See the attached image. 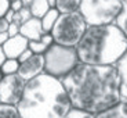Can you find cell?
I'll use <instances>...</instances> for the list:
<instances>
[{"label": "cell", "mask_w": 127, "mask_h": 118, "mask_svg": "<svg viewBox=\"0 0 127 118\" xmlns=\"http://www.w3.org/2000/svg\"><path fill=\"white\" fill-rule=\"evenodd\" d=\"M80 1L82 0H55V8L60 11V14L73 13L79 10Z\"/></svg>", "instance_id": "14"}, {"label": "cell", "mask_w": 127, "mask_h": 118, "mask_svg": "<svg viewBox=\"0 0 127 118\" xmlns=\"http://www.w3.org/2000/svg\"><path fill=\"white\" fill-rule=\"evenodd\" d=\"M50 8L51 7H50L47 0H33L32 4L29 6L32 17H36V18H41Z\"/></svg>", "instance_id": "15"}, {"label": "cell", "mask_w": 127, "mask_h": 118, "mask_svg": "<svg viewBox=\"0 0 127 118\" xmlns=\"http://www.w3.org/2000/svg\"><path fill=\"white\" fill-rule=\"evenodd\" d=\"M8 39V33L7 32H0V46H3V43Z\"/></svg>", "instance_id": "28"}, {"label": "cell", "mask_w": 127, "mask_h": 118, "mask_svg": "<svg viewBox=\"0 0 127 118\" xmlns=\"http://www.w3.org/2000/svg\"><path fill=\"white\" fill-rule=\"evenodd\" d=\"M0 118H22L17 106L0 103Z\"/></svg>", "instance_id": "16"}, {"label": "cell", "mask_w": 127, "mask_h": 118, "mask_svg": "<svg viewBox=\"0 0 127 118\" xmlns=\"http://www.w3.org/2000/svg\"><path fill=\"white\" fill-rule=\"evenodd\" d=\"M32 54H33V53H32V50H31V49L28 47V49H26V50H24L22 53L19 54V57L17 58V60H18L19 63H24V61H25V60H28V58L31 57Z\"/></svg>", "instance_id": "24"}, {"label": "cell", "mask_w": 127, "mask_h": 118, "mask_svg": "<svg viewBox=\"0 0 127 118\" xmlns=\"http://www.w3.org/2000/svg\"><path fill=\"white\" fill-rule=\"evenodd\" d=\"M10 8V0H0V17H4L7 10Z\"/></svg>", "instance_id": "23"}, {"label": "cell", "mask_w": 127, "mask_h": 118, "mask_svg": "<svg viewBox=\"0 0 127 118\" xmlns=\"http://www.w3.org/2000/svg\"><path fill=\"white\" fill-rule=\"evenodd\" d=\"M7 33L8 36H15L19 33V25H17L15 22H10L8 29H7Z\"/></svg>", "instance_id": "22"}, {"label": "cell", "mask_w": 127, "mask_h": 118, "mask_svg": "<svg viewBox=\"0 0 127 118\" xmlns=\"http://www.w3.org/2000/svg\"><path fill=\"white\" fill-rule=\"evenodd\" d=\"M14 13H15L14 10L8 8V10H7V13L4 14V18H6L7 21H8V22H13V18H14Z\"/></svg>", "instance_id": "27"}, {"label": "cell", "mask_w": 127, "mask_h": 118, "mask_svg": "<svg viewBox=\"0 0 127 118\" xmlns=\"http://www.w3.org/2000/svg\"><path fill=\"white\" fill-rule=\"evenodd\" d=\"M41 72H44V57L43 54H36V53H33L24 63H19L18 71H17V74L24 81L32 79L40 75Z\"/></svg>", "instance_id": "8"}, {"label": "cell", "mask_w": 127, "mask_h": 118, "mask_svg": "<svg viewBox=\"0 0 127 118\" xmlns=\"http://www.w3.org/2000/svg\"><path fill=\"white\" fill-rule=\"evenodd\" d=\"M123 0H82L79 11L87 25L115 24L120 14Z\"/></svg>", "instance_id": "6"}, {"label": "cell", "mask_w": 127, "mask_h": 118, "mask_svg": "<svg viewBox=\"0 0 127 118\" xmlns=\"http://www.w3.org/2000/svg\"><path fill=\"white\" fill-rule=\"evenodd\" d=\"M1 78H3V74H1V71H0V79H1Z\"/></svg>", "instance_id": "32"}, {"label": "cell", "mask_w": 127, "mask_h": 118, "mask_svg": "<svg viewBox=\"0 0 127 118\" xmlns=\"http://www.w3.org/2000/svg\"><path fill=\"white\" fill-rule=\"evenodd\" d=\"M8 25H10L8 21H7L4 17H0V32H7Z\"/></svg>", "instance_id": "26"}, {"label": "cell", "mask_w": 127, "mask_h": 118, "mask_svg": "<svg viewBox=\"0 0 127 118\" xmlns=\"http://www.w3.org/2000/svg\"><path fill=\"white\" fill-rule=\"evenodd\" d=\"M21 1H22V6L29 7V6L32 4V1H33V0H21Z\"/></svg>", "instance_id": "30"}, {"label": "cell", "mask_w": 127, "mask_h": 118, "mask_svg": "<svg viewBox=\"0 0 127 118\" xmlns=\"http://www.w3.org/2000/svg\"><path fill=\"white\" fill-rule=\"evenodd\" d=\"M115 24L120 28V31L127 36V0H123V6H122L120 14L118 15Z\"/></svg>", "instance_id": "18"}, {"label": "cell", "mask_w": 127, "mask_h": 118, "mask_svg": "<svg viewBox=\"0 0 127 118\" xmlns=\"http://www.w3.org/2000/svg\"><path fill=\"white\" fill-rule=\"evenodd\" d=\"M86 29H87L86 19L77 10V11H73V13L60 14L53 29L50 31V33L53 35L55 43L75 47Z\"/></svg>", "instance_id": "5"}, {"label": "cell", "mask_w": 127, "mask_h": 118, "mask_svg": "<svg viewBox=\"0 0 127 118\" xmlns=\"http://www.w3.org/2000/svg\"><path fill=\"white\" fill-rule=\"evenodd\" d=\"M48 4H50V7H55V0H47Z\"/></svg>", "instance_id": "31"}, {"label": "cell", "mask_w": 127, "mask_h": 118, "mask_svg": "<svg viewBox=\"0 0 127 118\" xmlns=\"http://www.w3.org/2000/svg\"><path fill=\"white\" fill-rule=\"evenodd\" d=\"M65 118H95V114H91V113H89V111H84V110L72 107Z\"/></svg>", "instance_id": "21"}, {"label": "cell", "mask_w": 127, "mask_h": 118, "mask_svg": "<svg viewBox=\"0 0 127 118\" xmlns=\"http://www.w3.org/2000/svg\"><path fill=\"white\" fill-rule=\"evenodd\" d=\"M17 109L22 118H65L72 104L61 79L41 72L26 81Z\"/></svg>", "instance_id": "2"}, {"label": "cell", "mask_w": 127, "mask_h": 118, "mask_svg": "<svg viewBox=\"0 0 127 118\" xmlns=\"http://www.w3.org/2000/svg\"><path fill=\"white\" fill-rule=\"evenodd\" d=\"M19 33L22 36H25L28 40H37V39H40L41 35L44 33L40 18L32 17L26 22H24L22 25H19Z\"/></svg>", "instance_id": "10"}, {"label": "cell", "mask_w": 127, "mask_h": 118, "mask_svg": "<svg viewBox=\"0 0 127 118\" xmlns=\"http://www.w3.org/2000/svg\"><path fill=\"white\" fill-rule=\"evenodd\" d=\"M10 1H13V0H10Z\"/></svg>", "instance_id": "33"}, {"label": "cell", "mask_w": 127, "mask_h": 118, "mask_svg": "<svg viewBox=\"0 0 127 118\" xmlns=\"http://www.w3.org/2000/svg\"><path fill=\"white\" fill-rule=\"evenodd\" d=\"M4 60H6V54H4V51H3V47L0 46V67L4 63Z\"/></svg>", "instance_id": "29"}, {"label": "cell", "mask_w": 127, "mask_h": 118, "mask_svg": "<svg viewBox=\"0 0 127 118\" xmlns=\"http://www.w3.org/2000/svg\"><path fill=\"white\" fill-rule=\"evenodd\" d=\"M58 15H60V11H58L55 7H51L47 13L40 18L41 26H43L44 33H46V32H50L51 29H53V26H54V24H55V21H57Z\"/></svg>", "instance_id": "13"}, {"label": "cell", "mask_w": 127, "mask_h": 118, "mask_svg": "<svg viewBox=\"0 0 127 118\" xmlns=\"http://www.w3.org/2000/svg\"><path fill=\"white\" fill-rule=\"evenodd\" d=\"M75 47L80 63L116 65L127 51V36L116 24L87 25Z\"/></svg>", "instance_id": "3"}, {"label": "cell", "mask_w": 127, "mask_h": 118, "mask_svg": "<svg viewBox=\"0 0 127 118\" xmlns=\"http://www.w3.org/2000/svg\"><path fill=\"white\" fill-rule=\"evenodd\" d=\"M116 68L120 75V90L122 96L127 97V51L123 54V57L116 63Z\"/></svg>", "instance_id": "12"}, {"label": "cell", "mask_w": 127, "mask_h": 118, "mask_svg": "<svg viewBox=\"0 0 127 118\" xmlns=\"http://www.w3.org/2000/svg\"><path fill=\"white\" fill-rule=\"evenodd\" d=\"M75 109L98 114L123 97L120 75L116 65H94L80 63L61 78Z\"/></svg>", "instance_id": "1"}, {"label": "cell", "mask_w": 127, "mask_h": 118, "mask_svg": "<svg viewBox=\"0 0 127 118\" xmlns=\"http://www.w3.org/2000/svg\"><path fill=\"white\" fill-rule=\"evenodd\" d=\"M95 118H127V97H122L116 104L95 114Z\"/></svg>", "instance_id": "11"}, {"label": "cell", "mask_w": 127, "mask_h": 118, "mask_svg": "<svg viewBox=\"0 0 127 118\" xmlns=\"http://www.w3.org/2000/svg\"><path fill=\"white\" fill-rule=\"evenodd\" d=\"M28 47L32 50V53H36V54H43V53L47 50L48 46L46 45L41 39H37V40H29Z\"/></svg>", "instance_id": "20"}, {"label": "cell", "mask_w": 127, "mask_h": 118, "mask_svg": "<svg viewBox=\"0 0 127 118\" xmlns=\"http://www.w3.org/2000/svg\"><path fill=\"white\" fill-rule=\"evenodd\" d=\"M28 39L21 33H18L15 36H8V39L3 43L1 47H3V51L6 54V58H18L19 54L28 49Z\"/></svg>", "instance_id": "9"}, {"label": "cell", "mask_w": 127, "mask_h": 118, "mask_svg": "<svg viewBox=\"0 0 127 118\" xmlns=\"http://www.w3.org/2000/svg\"><path fill=\"white\" fill-rule=\"evenodd\" d=\"M19 67V61L17 58H6L4 63L1 64L0 71L3 75H10V74H17Z\"/></svg>", "instance_id": "17"}, {"label": "cell", "mask_w": 127, "mask_h": 118, "mask_svg": "<svg viewBox=\"0 0 127 118\" xmlns=\"http://www.w3.org/2000/svg\"><path fill=\"white\" fill-rule=\"evenodd\" d=\"M22 1L21 0H13V1H10V8L14 10V11H18L19 8H22Z\"/></svg>", "instance_id": "25"}, {"label": "cell", "mask_w": 127, "mask_h": 118, "mask_svg": "<svg viewBox=\"0 0 127 118\" xmlns=\"http://www.w3.org/2000/svg\"><path fill=\"white\" fill-rule=\"evenodd\" d=\"M29 18H32V13L29 7L24 6L22 8H19L18 11L14 13V18H13V22H15L17 25H22L24 22H26Z\"/></svg>", "instance_id": "19"}, {"label": "cell", "mask_w": 127, "mask_h": 118, "mask_svg": "<svg viewBox=\"0 0 127 118\" xmlns=\"http://www.w3.org/2000/svg\"><path fill=\"white\" fill-rule=\"evenodd\" d=\"M44 57V72L58 79L64 78L79 64L76 47L53 43L43 53Z\"/></svg>", "instance_id": "4"}, {"label": "cell", "mask_w": 127, "mask_h": 118, "mask_svg": "<svg viewBox=\"0 0 127 118\" xmlns=\"http://www.w3.org/2000/svg\"><path fill=\"white\" fill-rule=\"evenodd\" d=\"M26 81H24L18 74L3 75L0 79V103L17 106L22 96Z\"/></svg>", "instance_id": "7"}]
</instances>
